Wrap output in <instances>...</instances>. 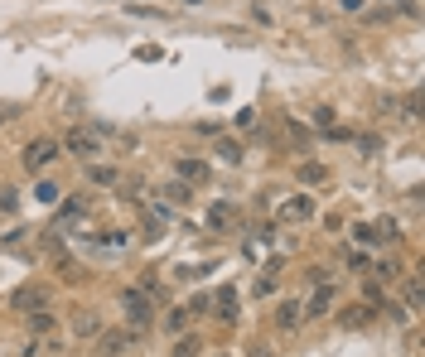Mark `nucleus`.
<instances>
[{"instance_id":"423d86ee","label":"nucleus","mask_w":425,"mask_h":357,"mask_svg":"<svg viewBox=\"0 0 425 357\" xmlns=\"http://www.w3.org/2000/svg\"><path fill=\"white\" fill-rule=\"evenodd\" d=\"M10 309H25V314H34V309H49L44 285H20V290L10 295Z\"/></svg>"},{"instance_id":"c756f323","label":"nucleus","mask_w":425,"mask_h":357,"mask_svg":"<svg viewBox=\"0 0 425 357\" xmlns=\"http://www.w3.org/2000/svg\"><path fill=\"white\" fill-rule=\"evenodd\" d=\"M251 357H271V348H256V353H251Z\"/></svg>"},{"instance_id":"f03ea898","label":"nucleus","mask_w":425,"mask_h":357,"mask_svg":"<svg viewBox=\"0 0 425 357\" xmlns=\"http://www.w3.org/2000/svg\"><path fill=\"white\" fill-rule=\"evenodd\" d=\"M58 155H63V145H58L53 136H39V140H29V145H25V155H20V160H25L29 174H44Z\"/></svg>"},{"instance_id":"6e6552de","label":"nucleus","mask_w":425,"mask_h":357,"mask_svg":"<svg viewBox=\"0 0 425 357\" xmlns=\"http://www.w3.org/2000/svg\"><path fill=\"white\" fill-rule=\"evenodd\" d=\"M232 218H237V208H232L227 198H217V203L208 208V232H227V227H232Z\"/></svg>"},{"instance_id":"f3484780","label":"nucleus","mask_w":425,"mask_h":357,"mask_svg":"<svg viewBox=\"0 0 425 357\" xmlns=\"http://www.w3.org/2000/svg\"><path fill=\"white\" fill-rule=\"evenodd\" d=\"M29 329L34 333H53V314L49 309H34V314H29Z\"/></svg>"},{"instance_id":"a878e982","label":"nucleus","mask_w":425,"mask_h":357,"mask_svg":"<svg viewBox=\"0 0 425 357\" xmlns=\"http://www.w3.org/2000/svg\"><path fill=\"white\" fill-rule=\"evenodd\" d=\"M416 116H421V97L411 92V97H406V121H416Z\"/></svg>"},{"instance_id":"20e7f679","label":"nucleus","mask_w":425,"mask_h":357,"mask_svg":"<svg viewBox=\"0 0 425 357\" xmlns=\"http://www.w3.org/2000/svg\"><path fill=\"white\" fill-rule=\"evenodd\" d=\"M135 333L140 329H106V333H97V357H121L135 343Z\"/></svg>"},{"instance_id":"6ab92c4d","label":"nucleus","mask_w":425,"mask_h":357,"mask_svg":"<svg viewBox=\"0 0 425 357\" xmlns=\"http://www.w3.org/2000/svg\"><path fill=\"white\" fill-rule=\"evenodd\" d=\"M217 155H222L227 165H242V145L237 140H217Z\"/></svg>"},{"instance_id":"f257e3e1","label":"nucleus","mask_w":425,"mask_h":357,"mask_svg":"<svg viewBox=\"0 0 425 357\" xmlns=\"http://www.w3.org/2000/svg\"><path fill=\"white\" fill-rule=\"evenodd\" d=\"M121 314H126V324L131 329H145L150 319H155V300L135 285V290H121Z\"/></svg>"},{"instance_id":"aec40b11","label":"nucleus","mask_w":425,"mask_h":357,"mask_svg":"<svg viewBox=\"0 0 425 357\" xmlns=\"http://www.w3.org/2000/svg\"><path fill=\"white\" fill-rule=\"evenodd\" d=\"M406 304H411V309H421V304H425V295H421V280H416V275L406 280Z\"/></svg>"},{"instance_id":"9d476101","label":"nucleus","mask_w":425,"mask_h":357,"mask_svg":"<svg viewBox=\"0 0 425 357\" xmlns=\"http://www.w3.org/2000/svg\"><path fill=\"white\" fill-rule=\"evenodd\" d=\"M73 333H78V338H97V333H102V319H97L92 309H78V314H73Z\"/></svg>"},{"instance_id":"0eeeda50","label":"nucleus","mask_w":425,"mask_h":357,"mask_svg":"<svg viewBox=\"0 0 425 357\" xmlns=\"http://www.w3.org/2000/svg\"><path fill=\"white\" fill-rule=\"evenodd\" d=\"M329 304H334V285L324 280L314 295H310V304H300V319H324V314H329Z\"/></svg>"},{"instance_id":"bb28decb","label":"nucleus","mask_w":425,"mask_h":357,"mask_svg":"<svg viewBox=\"0 0 425 357\" xmlns=\"http://www.w3.org/2000/svg\"><path fill=\"white\" fill-rule=\"evenodd\" d=\"M140 290H145V295H159V280L145 271V275H140Z\"/></svg>"},{"instance_id":"f8f14e48","label":"nucleus","mask_w":425,"mask_h":357,"mask_svg":"<svg viewBox=\"0 0 425 357\" xmlns=\"http://www.w3.org/2000/svg\"><path fill=\"white\" fill-rule=\"evenodd\" d=\"M217 319H222V324L237 319V290H222V295H217Z\"/></svg>"},{"instance_id":"2eb2a0df","label":"nucleus","mask_w":425,"mask_h":357,"mask_svg":"<svg viewBox=\"0 0 425 357\" xmlns=\"http://www.w3.org/2000/svg\"><path fill=\"white\" fill-rule=\"evenodd\" d=\"M198 348H203V343H198L193 333H184V338L174 343V353H169V357H198Z\"/></svg>"},{"instance_id":"b1692460","label":"nucleus","mask_w":425,"mask_h":357,"mask_svg":"<svg viewBox=\"0 0 425 357\" xmlns=\"http://www.w3.org/2000/svg\"><path fill=\"white\" fill-rule=\"evenodd\" d=\"M310 121H314L319 131H329V126H334V111H329V107H319V111H314V116H310Z\"/></svg>"},{"instance_id":"7ed1b4c3","label":"nucleus","mask_w":425,"mask_h":357,"mask_svg":"<svg viewBox=\"0 0 425 357\" xmlns=\"http://www.w3.org/2000/svg\"><path fill=\"white\" fill-rule=\"evenodd\" d=\"M58 145H63L68 155H78V160H97V155H102V136H97V131H87V126H73Z\"/></svg>"},{"instance_id":"4468645a","label":"nucleus","mask_w":425,"mask_h":357,"mask_svg":"<svg viewBox=\"0 0 425 357\" xmlns=\"http://www.w3.org/2000/svg\"><path fill=\"white\" fill-rule=\"evenodd\" d=\"M87 179H92V184H121V174H116L111 165H92V169H87Z\"/></svg>"},{"instance_id":"393cba45","label":"nucleus","mask_w":425,"mask_h":357,"mask_svg":"<svg viewBox=\"0 0 425 357\" xmlns=\"http://www.w3.org/2000/svg\"><path fill=\"white\" fill-rule=\"evenodd\" d=\"M251 126H256V111H251V107L237 111V131H251Z\"/></svg>"},{"instance_id":"dca6fc26","label":"nucleus","mask_w":425,"mask_h":357,"mask_svg":"<svg viewBox=\"0 0 425 357\" xmlns=\"http://www.w3.org/2000/svg\"><path fill=\"white\" fill-rule=\"evenodd\" d=\"M368 319H372V314L363 309V304H353V309H344V329H363Z\"/></svg>"},{"instance_id":"7c9ffc66","label":"nucleus","mask_w":425,"mask_h":357,"mask_svg":"<svg viewBox=\"0 0 425 357\" xmlns=\"http://www.w3.org/2000/svg\"><path fill=\"white\" fill-rule=\"evenodd\" d=\"M184 5H203V0H184Z\"/></svg>"},{"instance_id":"39448f33","label":"nucleus","mask_w":425,"mask_h":357,"mask_svg":"<svg viewBox=\"0 0 425 357\" xmlns=\"http://www.w3.org/2000/svg\"><path fill=\"white\" fill-rule=\"evenodd\" d=\"M276 218H280V222H305V218H314V193H295V198H285Z\"/></svg>"},{"instance_id":"9b49d317","label":"nucleus","mask_w":425,"mask_h":357,"mask_svg":"<svg viewBox=\"0 0 425 357\" xmlns=\"http://www.w3.org/2000/svg\"><path fill=\"white\" fill-rule=\"evenodd\" d=\"M295 324H300V304L280 300V304H276V329H295Z\"/></svg>"},{"instance_id":"a211bd4d","label":"nucleus","mask_w":425,"mask_h":357,"mask_svg":"<svg viewBox=\"0 0 425 357\" xmlns=\"http://www.w3.org/2000/svg\"><path fill=\"white\" fill-rule=\"evenodd\" d=\"M58 184H44V179H39V189H34V198H39V203H44V208H53V203H58Z\"/></svg>"},{"instance_id":"4be33fe9","label":"nucleus","mask_w":425,"mask_h":357,"mask_svg":"<svg viewBox=\"0 0 425 357\" xmlns=\"http://www.w3.org/2000/svg\"><path fill=\"white\" fill-rule=\"evenodd\" d=\"M188 319H193V314H188V304H179V309L169 314V329H174V333H184V329H188Z\"/></svg>"},{"instance_id":"cd10ccee","label":"nucleus","mask_w":425,"mask_h":357,"mask_svg":"<svg viewBox=\"0 0 425 357\" xmlns=\"http://www.w3.org/2000/svg\"><path fill=\"white\" fill-rule=\"evenodd\" d=\"M358 145H363L368 155H377V150H382V140H377V136H358Z\"/></svg>"},{"instance_id":"412c9836","label":"nucleus","mask_w":425,"mask_h":357,"mask_svg":"<svg viewBox=\"0 0 425 357\" xmlns=\"http://www.w3.org/2000/svg\"><path fill=\"white\" fill-rule=\"evenodd\" d=\"M82 213H87V203L73 198V203H63V208H58V222H73V218H82Z\"/></svg>"},{"instance_id":"c85d7f7f","label":"nucleus","mask_w":425,"mask_h":357,"mask_svg":"<svg viewBox=\"0 0 425 357\" xmlns=\"http://www.w3.org/2000/svg\"><path fill=\"white\" fill-rule=\"evenodd\" d=\"M0 121H15V107H0Z\"/></svg>"},{"instance_id":"ddd939ff","label":"nucleus","mask_w":425,"mask_h":357,"mask_svg":"<svg viewBox=\"0 0 425 357\" xmlns=\"http://www.w3.org/2000/svg\"><path fill=\"white\" fill-rule=\"evenodd\" d=\"M324 179H329V169H324V165H314V160L300 165V184H324Z\"/></svg>"},{"instance_id":"5701e85b","label":"nucleus","mask_w":425,"mask_h":357,"mask_svg":"<svg viewBox=\"0 0 425 357\" xmlns=\"http://www.w3.org/2000/svg\"><path fill=\"white\" fill-rule=\"evenodd\" d=\"M164 193H169L174 203H188V198H193V189H188V184H169V189H164Z\"/></svg>"},{"instance_id":"1a4fd4ad","label":"nucleus","mask_w":425,"mask_h":357,"mask_svg":"<svg viewBox=\"0 0 425 357\" xmlns=\"http://www.w3.org/2000/svg\"><path fill=\"white\" fill-rule=\"evenodd\" d=\"M174 169H179V179H184L188 189L208 184V165H203V160H174Z\"/></svg>"}]
</instances>
